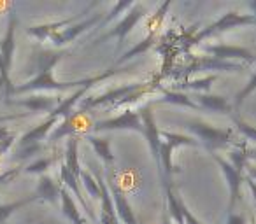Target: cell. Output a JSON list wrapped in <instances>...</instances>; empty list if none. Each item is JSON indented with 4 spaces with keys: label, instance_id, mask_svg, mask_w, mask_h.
Wrapping results in <instances>:
<instances>
[{
    "label": "cell",
    "instance_id": "cell-6",
    "mask_svg": "<svg viewBox=\"0 0 256 224\" xmlns=\"http://www.w3.org/2000/svg\"><path fill=\"white\" fill-rule=\"evenodd\" d=\"M140 121H142V133L146 137L148 144H150V151L153 154V160L156 161L158 172L162 175V165H160V154H162V132L156 126V119L153 116V110H151V103H146L142 105V109L139 110Z\"/></svg>",
    "mask_w": 256,
    "mask_h": 224
},
{
    "label": "cell",
    "instance_id": "cell-32",
    "mask_svg": "<svg viewBox=\"0 0 256 224\" xmlns=\"http://www.w3.org/2000/svg\"><path fill=\"white\" fill-rule=\"evenodd\" d=\"M53 163H54V158H40L36 163H30L28 167L23 168V172H26V174H44Z\"/></svg>",
    "mask_w": 256,
    "mask_h": 224
},
{
    "label": "cell",
    "instance_id": "cell-24",
    "mask_svg": "<svg viewBox=\"0 0 256 224\" xmlns=\"http://www.w3.org/2000/svg\"><path fill=\"white\" fill-rule=\"evenodd\" d=\"M156 42V32L154 33H150V35L146 37V39H142L140 42H137L136 46L132 47V49H128L126 53H123V56L118 60V65L120 63H124V61H128V60H132V58H136L137 54H142V53H146L148 49H150L153 44Z\"/></svg>",
    "mask_w": 256,
    "mask_h": 224
},
{
    "label": "cell",
    "instance_id": "cell-23",
    "mask_svg": "<svg viewBox=\"0 0 256 224\" xmlns=\"http://www.w3.org/2000/svg\"><path fill=\"white\" fill-rule=\"evenodd\" d=\"M86 140H88V144L93 147V151H95L102 160H106L107 163H112L114 154L110 153L109 139H106V137H96V135H86Z\"/></svg>",
    "mask_w": 256,
    "mask_h": 224
},
{
    "label": "cell",
    "instance_id": "cell-7",
    "mask_svg": "<svg viewBox=\"0 0 256 224\" xmlns=\"http://www.w3.org/2000/svg\"><path fill=\"white\" fill-rule=\"evenodd\" d=\"M95 133L100 132H112V130H132V132L142 133V121H140L139 112L132 109H126L124 112H121L120 116L110 119H104V121L95 123L93 126Z\"/></svg>",
    "mask_w": 256,
    "mask_h": 224
},
{
    "label": "cell",
    "instance_id": "cell-4",
    "mask_svg": "<svg viewBox=\"0 0 256 224\" xmlns=\"http://www.w3.org/2000/svg\"><path fill=\"white\" fill-rule=\"evenodd\" d=\"M248 25H256L254 14H240V12H237V11H230L221 16L220 19H216L214 23H210L209 26L200 30L195 35V39H193V42L198 44V42H202L204 39H209V37L216 35V33L232 30L234 26H248Z\"/></svg>",
    "mask_w": 256,
    "mask_h": 224
},
{
    "label": "cell",
    "instance_id": "cell-35",
    "mask_svg": "<svg viewBox=\"0 0 256 224\" xmlns=\"http://www.w3.org/2000/svg\"><path fill=\"white\" fill-rule=\"evenodd\" d=\"M170 5H172L170 0H167V2H164V4L160 5V11L156 12L158 18H156V16H153V21H150V25H148V26H150V30H151V33H154V28H158V26H160L162 19L165 18V12L168 11V7H170Z\"/></svg>",
    "mask_w": 256,
    "mask_h": 224
},
{
    "label": "cell",
    "instance_id": "cell-42",
    "mask_svg": "<svg viewBox=\"0 0 256 224\" xmlns=\"http://www.w3.org/2000/svg\"><path fill=\"white\" fill-rule=\"evenodd\" d=\"M246 170H248V177H251V179H254L256 181V167H246Z\"/></svg>",
    "mask_w": 256,
    "mask_h": 224
},
{
    "label": "cell",
    "instance_id": "cell-11",
    "mask_svg": "<svg viewBox=\"0 0 256 224\" xmlns=\"http://www.w3.org/2000/svg\"><path fill=\"white\" fill-rule=\"evenodd\" d=\"M109 191H110V198H112V203H114V210H116V214H118V219L123 224H139L132 207H130V203H128L126 196L121 191L120 186L110 182Z\"/></svg>",
    "mask_w": 256,
    "mask_h": 224
},
{
    "label": "cell",
    "instance_id": "cell-27",
    "mask_svg": "<svg viewBox=\"0 0 256 224\" xmlns=\"http://www.w3.org/2000/svg\"><path fill=\"white\" fill-rule=\"evenodd\" d=\"M37 200H39V196L34 195V196H26V198H23V200H16V202L6 203V205H0V224H4L6 221H8V217L12 216L16 210L23 209L25 205H30V203L37 202Z\"/></svg>",
    "mask_w": 256,
    "mask_h": 224
},
{
    "label": "cell",
    "instance_id": "cell-45",
    "mask_svg": "<svg viewBox=\"0 0 256 224\" xmlns=\"http://www.w3.org/2000/svg\"><path fill=\"white\" fill-rule=\"evenodd\" d=\"M251 224H256V219H254V217H252V221H251Z\"/></svg>",
    "mask_w": 256,
    "mask_h": 224
},
{
    "label": "cell",
    "instance_id": "cell-5",
    "mask_svg": "<svg viewBox=\"0 0 256 224\" xmlns=\"http://www.w3.org/2000/svg\"><path fill=\"white\" fill-rule=\"evenodd\" d=\"M162 137L165 139L164 144H162V154H160L162 179H172V175L178 172L174 168V165H172V153H174V149L179 146H198V140L170 132H162Z\"/></svg>",
    "mask_w": 256,
    "mask_h": 224
},
{
    "label": "cell",
    "instance_id": "cell-18",
    "mask_svg": "<svg viewBox=\"0 0 256 224\" xmlns=\"http://www.w3.org/2000/svg\"><path fill=\"white\" fill-rule=\"evenodd\" d=\"M90 89V86H84V88H79L78 91H74L72 93L68 98H64L60 103H58L56 107H54L53 110L50 112V116L51 118H54L56 121H60V119H64V118H68L70 116V112H72V107L76 105V103L79 102V98L81 96H84L86 95V91Z\"/></svg>",
    "mask_w": 256,
    "mask_h": 224
},
{
    "label": "cell",
    "instance_id": "cell-39",
    "mask_svg": "<svg viewBox=\"0 0 256 224\" xmlns=\"http://www.w3.org/2000/svg\"><path fill=\"white\" fill-rule=\"evenodd\" d=\"M226 224H246V219H244V216H238V214L228 212Z\"/></svg>",
    "mask_w": 256,
    "mask_h": 224
},
{
    "label": "cell",
    "instance_id": "cell-3",
    "mask_svg": "<svg viewBox=\"0 0 256 224\" xmlns=\"http://www.w3.org/2000/svg\"><path fill=\"white\" fill-rule=\"evenodd\" d=\"M146 89H151L150 84H124V86H118V88H112L109 91L102 93V95H96V96H88L81 102V109L82 110H88V109H95V107L100 105H116L120 103L121 100L128 98V96L136 95L139 91H146Z\"/></svg>",
    "mask_w": 256,
    "mask_h": 224
},
{
    "label": "cell",
    "instance_id": "cell-46",
    "mask_svg": "<svg viewBox=\"0 0 256 224\" xmlns=\"http://www.w3.org/2000/svg\"><path fill=\"white\" fill-rule=\"evenodd\" d=\"M251 158H256V153H251Z\"/></svg>",
    "mask_w": 256,
    "mask_h": 224
},
{
    "label": "cell",
    "instance_id": "cell-12",
    "mask_svg": "<svg viewBox=\"0 0 256 224\" xmlns=\"http://www.w3.org/2000/svg\"><path fill=\"white\" fill-rule=\"evenodd\" d=\"M100 21V14H93L92 18L84 19V21L81 23H74V25L67 26V28H64L62 32L54 33V35H51V42L54 44V46H64V44L67 42H72V40H76L79 35H81L82 32H86V30L90 28V26H93L95 23Z\"/></svg>",
    "mask_w": 256,
    "mask_h": 224
},
{
    "label": "cell",
    "instance_id": "cell-29",
    "mask_svg": "<svg viewBox=\"0 0 256 224\" xmlns=\"http://www.w3.org/2000/svg\"><path fill=\"white\" fill-rule=\"evenodd\" d=\"M79 181H81V184L84 186V189L88 191V195L93 200H100V186H98V179L95 175L90 174L88 170H81Z\"/></svg>",
    "mask_w": 256,
    "mask_h": 224
},
{
    "label": "cell",
    "instance_id": "cell-19",
    "mask_svg": "<svg viewBox=\"0 0 256 224\" xmlns=\"http://www.w3.org/2000/svg\"><path fill=\"white\" fill-rule=\"evenodd\" d=\"M60 198H62V209H64L65 216H67L74 224H86L84 217H82L81 212H79L76 200L72 198L70 193H68V189L65 188L62 182H60Z\"/></svg>",
    "mask_w": 256,
    "mask_h": 224
},
{
    "label": "cell",
    "instance_id": "cell-22",
    "mask_svg": "<svg viewBox=\"0 0 256 224\" xmlns=\"http://www.w3.org/2000/svg\"><path fill=\"white\" fill-rule=\"evenodd\" d=\"M78 147H79V139L78 137H70L67 144V151H65V167L68 168L72 175L79 179L81 175V163H79V154H78Z\"/></svg>",
    "mask_w": 256,
    "mask_h": 224
},
{
    "label": "cell",
    "instance_id": "cell-30",
    "mask_svg": "<svg viewBox=\"0 0 256 224\" xmlns=\"http://www.w3.org/2000/svg\"><path fill=\"white\" fill-rule=\"evenodd\" d=\"M256 91V72L251 75V79L248 81V84L244 86V88L240 89V91L235 95V103H234V109H240V105L246 102V98H249V96L252 95V93Z\"/></svg>",
    "mask_w": 256,
    "mask_h": 224
},
{
    "label": "cell",
    "instance_id": "cell-20",
    "mask_svg": "<svg viewBox=\"0 0 256 224\" xmlns=\"http://www.w3.org/2000/svg\"><path fill=\"white\" fill-rule=\"evenodd\" d=\"M60 98H53V96H32V98H25V100H16L12 103H18V105L28 107L32 112H40V110H51L60 103Z\"/></svg>",
    "mask_w": 256,
    "mask_h": 224
},
{
    "label": "cell",
    "instance_id": "cell-43",
    "mask_svg": "<svg viewBox=\"0 0 256 224\" xmlns=\"http://www.w3.org/2000/svg\"><path fill=\"white\" fill-rule=\"evenodd\" d=\"M164 224H172L170 219H168V216H167V212L164 214Z\"/></svg>",
    "mask_w": 256,
    "mask_h": 224
},
{
    "label": "cell",
    "instance_id": "cell-25",
    "mask_svg": "<svg viewBox=\"0 0 256 224\" xmlns=\"http://www.w3.org/2000/svg\"><path fill=\"white\" fill-rule=\"evenodd\" d=\"M251 153H252V151L248 149L246 142L238 144V146L235 147V149L232 151V154H230L232 167H234L235 170H238V172H244L246 167H248V160L251 158Z\"/></svg>",
    "mask_w": 256,
    "mask_h": 224
},
{
    "label": "cell",
    "instance_id": "cell-28",
    "mask_svg": "<svg viewBox=\"0 0 256 224\" xmlns=\"http://www.w3.org/2000/svg\"><path fill=\"white\" fill-rule=\"evenodd\" d=\"M14 88L11 82V77H9V68L6 67L4 58H2V53H0V93L4 95L6 102L9 103V98L11 95H14Z\"/></svg>",
    "mask_w": 256,
    "mask_h": 224
},
{
    "label": "cell",
    "instance_id": "cell-44",
    "mask_svg": "<svg viewBox=\"0 0 256 224\" xmlns=\"http://www.w3.org/2000/svg\"><path fill=\"white\" fill-rule=\"evenodd\" d=\"M249 7H251L252 11H254V18H256V0H254V2H251V4H249Z\"/></svg>",
    "mask_w": 256,
    "mask_h": 224
},
{
    "label": "cell",
    "instance_id": "cell-9",
    "mask_svg": "<svg viewBox=\"0 0 256 224\" xmlns=\"http://www.w3.org/2000/svg\"><path fill=\"white\" fill-rule=\"evenodd\" d=\"M142 16H144V5L142 4H134V7L123 16V19L118 23L116 28H112L109 33H107V35H104L102 39H98V42H100V40L112 39V37H116V39H118V47H121V46H123V42H124V39H126V35L132 32L134 26L140 21V18H142Z\"/></svg>",
    "mask_w": 256,
    "mask_h": 224
},
{
    "label": "cell",
    "instance_id": "cell-33",
    "mask_svg": "<svg viewBox=\"0 0 256 224\" xmlns=\"http://www.w3.org/2000/svg\"><path fill=\"white\" fill-rule=\"evenodd\" d=\"M232 118H234V123H235V126H237L238 132H240L248 140H252V142H256V126L248 125L246 121L238 119L237 116H232Z\"/></svg>",
    "mask_w": 256,
    "mask_h": 224
},
{
    "label": "cell",
    "instance_id": "cell-31",
    "mask_svg": "<svg viewBox=\"0 0 256 224\" xmlns=\"http://www.w3.org/2000/svg\"><path fill=\"white\" fill-rule=\"evenodd\" d=\"M216 81V75H207V77L202 79H195V81H186L182 82L181 89H192V91H206L212 86V82Z\"/></svg>",
    "mask_w": 256,
    "mask_h": 224
},
{
    "label": "cell",
    "instance_id": "cell-14",
    "mask_svg": "<svg viewBox=\"0 0 256 224\" xmlns=\"http://www.w3.org/2000/svg\"><path fill=\"white\" fill-rule=\"evenodd\" d=\"M98 186H100V202H102V207H100V224H120L118 214L114 210L112 198H110L109 186L102 179H98Z\"/></svg>",
    "mask_w": 256,
    "mask_h": 224
},
{
    "label": "cell",
    "instance_id": "cell-37",
    "mask_svg": "<svg viewBox=\"0 0 256 224\" xmlns=\"http://www.w3.org/2000/svg\"><path fill=\"white\" fill-rule=\"evenodd\" d=\"M14 142H16V135H14V133H11L8 139L2 140V142H0V156H4V154L12 147V144H14Z\"/></svg>",
    "mask_w": 256,
    "mask_h": 224
},
{
    "label": "cell",
    "instance_id": "cell-8",
    "mask_svg": "<svg viewBox=\"0 0 256 224\" xmlns=\"http://www.w3.org/2000/svg\"><path fill=\"white\" fill-rule=\"evenodd\" d=\"M218 165H220L221 172H223L224 179H226V184H228V189H230V202H228V212H232L235 207V203L238 202L240 198V188H242V182H244V175L242 172L235 170L232 167L230 161H226L224 158H221L218 153H210Z\"/></svg>",
    "mask_w": 256,
    "mask_h": 224
},
{
    "label": "cell",
    "instance_id": "cell-36",
    "mask_svg": "<svg viewBox=\"0 0 256 224\" xmlns=\"http://www.w3.org/2000/svg\"><path fill=\"white\" fill-rule=\"evenodd\" d=\"M22 168H9V170H6V172H2L0 174V186L2 184H8V182H11L14 177H18L20 174H22Z\"/></svg>",
    "mask_w": 256,
    "mask_h": 224
},
{
    "label": "cell",
    "instance_id": "cell-21",
    "mask_svg": "<svg viewBox=\"0 0 256 224\" xmlns=\"http://www.w3.org/2000/svg\"><path fill=\"white\" fill-rule=\"evenodd\" d=\"M36 195L39 196V200H48V202L54 203L58 200L60 195V182H54L51 177L48 175H40L39 182H37V191Z\"/></svg>",
    "mask_w": 256,
    "mask_h": 224
},
{
    "label": "cell",
    "instance_id": "cell-40",
    "mask_svg": "<svg viewBox=\"0 0 256 224\" xmlns=\"http://www.w3.org/2000/svg\"><path fill=\"white\" fill-rule=\"evenodd\" d=\"M246 182H248V186H249V189H251V195H252V200H254V203H256V181L254 179H251V177H246L244 179Z\"/></svg>",
    "mask_w": 256,
    "mask_h": 224
},
{
    "label": "cell",
    "instance_id": "cell-38",
    "mask_svg": "<svg viewBox=\"0 0 256 224\" xmlns=\"http://www.w3.org/2000/svg\"><path fill=\"white\" fill-rule=\"evenodd\" d=\"M182 217H184V224H202L192 212H190L186 205H182Z\"/></svg>",
    "mask_w": 256,
    "mask_h": 224
},
{
    "label": "cell",
    "instance_id": "cell-15",
    "mask_svg": "<svg viewBox=\"0 0 256 224\" xmlns=\"http://www.w3.org/2000/svg\"><path fill=\"white\" fill-rule=\"evenodd\" d=\"M195 102L200 109H209V110H214V112H220V114H230L234 116V105H230L224 96H220V95H202V93H196L195 96Z\"/></svg>",
    "mask_w": 256,
    "mask_h": 224
},
{
    "label": "cell",
    "instance_id": "cell-41",
    "mask_svg": "<svg viewBox=\"0 0 256 224\" xmlns=\"http://www.w3.org/2000/svg\"><path fill=\"white\" fill-rule=\"evenodd\" d=\"M25 116V114H23ZM23 116H16V114H12V116H0V126L4 125L6 121H11V119H16V118H23Z\"/></svg>",
    "mask_w": 256,
    "mask_h": 224
},
{
    "label": "cell",
    "instance_id": "cell-17",
    "mask_svg": "<svg viewBox=\"0 0 256 224\" xmlns=\"http://www.w3.org/2000/svg\"><path fill=\"white\" fill-rule=\"evenodd\" d=\"M56 119L51 118V116H48L46 121H42L40 125H37L34 130H30L28 133H25V135L20 139L18 146L20 147H28V146H37V144H40V140L44 139V137L50 133V130L53 128L54 125H56Z\"/></svg>",
    "mask_w": 256,
    "mask_h": 224
},
{
    "label": "cell",
    "instance_id": "cell-13",
    "mask_svg": "<svg viewBox=\"0 0 256 224\" xmlns=\"http://www.w3.org/2000/svg\"><path fill=\"white\" fill-rule=\"evenodd\" d=\"M246 65L242 63H234V61H224V60H218L214 56H206L202 60H195L190 67H186V74L190 72H196V70H226V72H237L242 70Z\"/></svg>",
    "mask_w": 256,
    "mask_h": 224
},
{
    "label": "cell",
    "instance_id": "cell-1",
    "mask_svg": "<svg viewBox=\"0 0 256 224\" xmlns=\"http://www.w3.org/2000/svg\"><path fill=\"white\" fill-rule=\"evenodd\" d=\"M68 51H62V53H54V54H48V56H42L39 60V70H37V75L32 79V81L25 82V84H20L14 88V95H22V93H30V91H37V89H54V91H64V89L68 88H84V86H90L92 88L93 84L100 82L102 79H107L110 75L118 74L120 70L116 68H109V70L102 72V74L95 75V77H88V79H81V81H72V82H62L56 81L53 75L54 67L64 60V56H67Z\"/></svg>",
    "mask_w": 256,
    "mask_h": 224
},
{
    "label": "cell",
    "instance_id": "cell-2",
    "mask_svg": "<svg viewBox=\"0 0 256 224\" xmlns=\"http://www.w3.org/2000/svg\"><path fill=\"white\" fill-rule=\"evenodd\" d=\"M184 126L188 132H192L195 137H198L200 142L210 153H216V149L230 146L235 140L232 128H216V126H210L207 123L198 121V119H188V121H184Z\"/></svg>",
    "mask_w": 256,
    "mask_h": 224
},
{
    "label": "cell",
    "instance_id": "cell-34",
    "mask_svg": "<svg viewBox=\"0 0 256 224\" xmlns=\"http://www.w3.org/2000/svg\"><path fill=\"white\" fill-rule=\"evenodd\" d=\"M134 4H136V2H128V0H124V2H118V4L112 7V11L109 12V16H107V18L104 19V23L112 21V19L116 18V16H120L123 11H126V12H128V9L134 7Z\"/></svg>",
    "mask_w": 256,
    "mask_h": 224
},
{
    "label": "cell",
    "instance_id": "cell-10",
    "mask_svg": "<svg viewBox=\"0 0 256 224\" xmlns=\"http://www.w3.org/2000/svg\"><path fill=\"white\" fill-rule=\"evenodd\" d=\"M206 51L209 54H214V58L218 60H244L246 63H254L256 56L246 47H238V46H226V44H218V46H207Z\"/></svg>",
    "mask_w": 256,
    "mask_h": 224
},
{
    "label": "cell",
    "instance_id": "cell-16",
    "mask_svg": "<svg viewBox=\"0 0 256 224\" xmlns=\"http://www.w3.org/2000/svg\"><path fill=\"white\" fill-rule=\"evenodd\" d=\"M16 26H18V19L14 16L9 18L8 23V32H6V37L0 40V53H2V58H4V63L8 68H11L12 63V54H14V47H16Z\"/></svg>",
    "mask_w": 256,
    "mask_h": 224
},
{
    "label": "cell",
    "instance_id": "cell-26",
    "mask_svg": "<svg viewBox=\"0 0 256 224\" xmlns=\"http://www.w3.org/2000/svg\"><path fill=\"white\" fill-rule=\"evenodd\" d=\"M160 102H168V103H174V105L190 107V109H200L195 100H193V96H188L182 91H168V89H165L164 98H160Z\"/></svg>",
    "mask_w": 256,
    "mask_h": 224
}]
</instances>
